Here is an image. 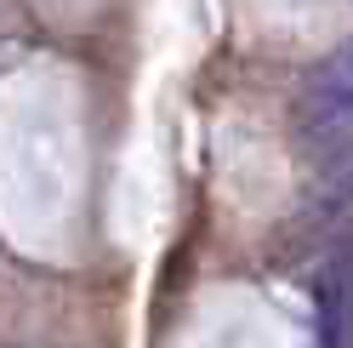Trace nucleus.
I'll return each mask as SVG.
<instances>
[{
    "instance_id": "obj_2",
    "label": "nucleus",
    "mask_w": 353,
    "mask_h": 348,
    "mask_svg": "<svg viewBox=\"0 0 353 348\" xmlns=\"http://www.w3.org/2000/svg\"><path fill=\"white\" fill-rule=\"evenodd\" d=\"M314 302H319V348H353V263L347 257H336L319 274Z\"/></svg>"
},
{
    "instance_id": "obj_1",
    "label": "nucleus",
    "mask_w": 353,
    "mask_h": 348,
    "mask_svg": "<svg viewBox=\"0 0 353 348\" xmlns=\"http://www.w3.org/2000/svg\"><path fill=\"white\" fill-rule=\"evenodd\" d=\"M302 126L307 132H342V126L353 120V40L347 46H336L314 75H307V86H302Z\"/></svg>"
}]
</instances>
